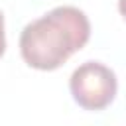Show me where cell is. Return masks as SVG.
Masks as SVG:
<instances>
[{
    "label": "cell",
    "instance_id": "cell-1",
    "mask_svg": "<svg viewBox=\"0 0 126 126\" xmlns=\"http://www.w3.org/2000/svg\"><path fill=\"white\" fill-rule=\"evenodd\" d=\"M89 37L91 24L87 14L75 6H57L26 24L20 33V53L30 67L55 71L75 51L83 49Z\"/></svg>",
    "mask_w": 126,
    "mask_h": 126
},
{
    "label": "cell",
    "instance_id": "cell-2",
    "mask_svg": "<svg viewBox=\"0 0 126 126\" xmlns=\"http://www.w3.org/2000/svg\"><path fill=\"white\" fill-rule=\"evenodd\" d=\"M69 91L73 100L85 110L106 108L118 91L116 75L110 67L100 61H85L79 65L69 79Z\"/></svg>",
    "mask_w": 126,
    "mask_h": 126
},
{
    "label": "cell",
    "instance_id": "cell-3",
    "mask_svg": "<svg viewBox=\"0 0 126 126\" xmlns=\"http://www.w3.org/2000/svg\"><path fill=\"white\" fill-rule=\"evenodd\" d=\"M6 51V33H4V16L0 12V57Z\"/></svg>",
    "mask_w": 126,
    "mask_h": 126
},
{
    "label": "cell",
    "instance_id": "cell-4",
    "mask_svg": "<svg viewBox=\"0 0 126 126\" xmlns=\"http://www.w3.org/2000/svg\"><path fill=\"white\" fill-rule=\"evenodd\" d=\"M118 10H120V16L126 22V0H118Z\"/></svg>",
    "mask_w": 126,
    "mask_h": 126
}]
</instances>
